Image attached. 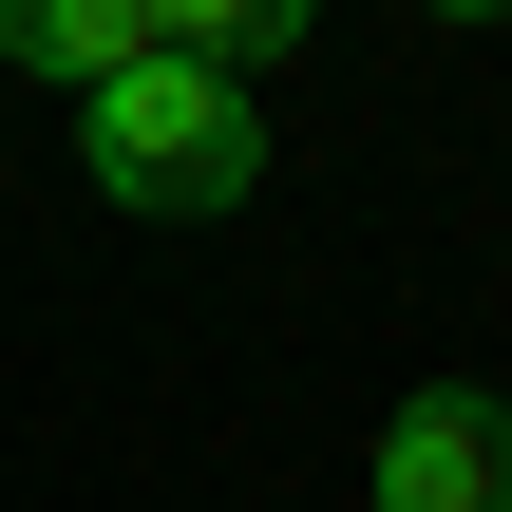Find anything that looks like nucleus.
Here are the masks:
<instances>
[{
	"mask_svg": "<svg viewBox=\"0 0 512 512\" xmlns=\"http://www.w3.org/2000/svg\"><path fill=\"white\" fill-rule=\"evenodd\" d=\"M76 171H95L114 209H171V228H209V209H247V190H266V95H228V76L152 57V76L76 95Z\"/></svg>",
	"mask_w": 512,
	"mask_h": 512,
	"instance_id": "f257e3e1",
	"label": "nucleus"
},
{
	"mask_svg": "<svg viewBox=\"0 0 512 512\" xmlns=\"http://www.w3.org/2000/svg\"><path fill=\"white\" fill-rule=\"evenodd\" d=\"M380 512H512V399H418L399 437H380Z\"/></svg>",
	"mask_w": 512,
	"mask_h": 512,
	"instance_id": "f03ea898",
	"label": "nucleus"
},
{
	"mask_svg": "<svg viewBox=\"0 0 512 512\" xmlns=\"http://www.w3.org/2000/svg\"><path fill=\"white\" fill-rule=\"evenodd\" d=\"M0 57H38V76L114 95V76H152V57H171V19H114V0H0Z\"/></svg>",
	"mask_w": 512,
	"mask_h": 512,
	"instance_id": "7ed1b4c3",
	"label": "nucleus"
}]
</instances>
